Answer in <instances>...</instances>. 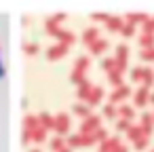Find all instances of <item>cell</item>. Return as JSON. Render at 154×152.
Instances as JSON below:
<instances>
[{"instance_id": "18", "label": "cell", "mask_w": 154, "mask_h": 152, "mask_svg": "<svg viewBox=\"0 0 154 152\" xmlns=\"http://www.w3.org/2000/svg\"><path fill=\"white\" fill-rule=\"evenodd\" d=\"M116 112H118V118H125V120H131V123H133V118H135V108H133V104H120V106H116Z\"/></svg>"}, {"instance_id": "8", "label": "cell", "mask_w": 154, "mask_h": 152, "mask_svg": "<svg viewBox=\"0 0 154 152\" xmlns=\"http://www.w3.org/2000/svg\"><path fill=\"white\" fill-rule=\"evenodd\" d=\"M131 99H133V108H146V106L150 104V91L143 89V87H137V89L133 91Z\"/></svg>"}, {"instance_id": "2", "label": "cell", "mask_w": 154, "mask_h": 152, "mask_svg": "<svg viewBox=\"0 0 154 152\" xmlns=\"http://www.w3.org/2000/svg\"><path fill=\"white\" fill-rule=\"evenodd\" d=\"M101 120H103L101 114H91V116L82 118V120H80V127H78V133H82V135H93L97 129L103 127Z\"/></svg>"}, {"instance_id": "39", "label": "cell", "mask_w": 154, "mask_h": 152, "mask_svg": "<svg viewBox=\"0 0 154 152\" xmlns=\"http://www.w3.org/2000/svg\"><path fill=\"white\" fill-rule=\"evenodd\" d=\"M95 146V137L93 135H82L80 133V148H91Z\"/></svg>"}, {"instance_id": "36", "label": "cell", "mask_w": 154, "mask_h": 152, "mask_svg": "<svg viewBox=\"0 0 154 152\" xmlns=\"http://www.w3.org/2000/svg\"><path fill=\"white\" fill-rule=\"evenodd\" d=\"M93 137H95V144H97V146H99V144H101V141H106V139H108V137H110V131H108V129H106V127H101V129H97V131H95V133H93Z\"/></svg>"}, {"instance_id": "37", "label": "cell", "mask_w": 154, "mask_h": 152, "mask_svg": "<svg viewBox=\"0 0 154 152\" xmlns=\"http://www.w3.org/2000/svg\"><path fill=\"white\" fill-rule=\"evenodd\" d=\"M139 59H141V61H148V64H154V47L141 49V51H139Z\"/></svg>"}, {"instance_id": "7", "label": "cell", "mask_w": 154, "mask_h": 152, "mask_svg": "<svg viewBox=\"0 0 154 152\" xmlns=\"http://www.w3.org/2000/svg\"><path fill=\"white\" fill-rule=\"evenodd\" d=\"M68 51H70V47H66V45H61V42H55V45H51V47L47 49L45 57H47L49 61H57V59L66 57V55H68Z\"/></svg>"}, {"instance_id": "41", "label": "cell", "mask_w": 154, "mask_h": 152, "mask_svg": "<svg viewBox=\"0 0 154 152\" xmlns=\"http://www.w3.org/2000/svg\"><path fill=\"white\" fill-rule=\"evenodd\" d=\"M21 144H23V146H30V144H32L30 131H23V133H21Z\"/></svg>"}, {"instance_id": "35", "label": "cell", "mask_w": 154, "mask_h": 152, "mask_svg": "<svg viewBox=\"0 0 154 152\" xmlns=\"http://www.w3.org/2000/svg\"><path fill=\"white\" fill-rule=\"evenodd\" d=\"M135 34H137V28L125 21V26H122V30H120V36H122V38H133Z\"/></svg>"}, {"instance_id": "6", "label": "cell", "mask_w": 154, "mask_h": 152, "mask_svg": "<svg viewBox=\"0 0 154 152\" xmlns=\"http://www.w3.org/2000/svg\"><path fill=\"white\" fill-rule=\"evenodd\" d=\"M66 19V13H55V15H49L45 19V30L49 36H55V32L61 28V21Z\"/></svg>"}, {"instance_id": "5", "label": "cell", "mask_w": 154, "mask_h": 152, "mask_svg": "<svg viewBox=\"0 0 154 152\" xmlns=\"http://www.w3.org/2000/svg\"><path fill=\"white\" fill-rule=\"evenodd\" d=\"M133 95V89L125 82L122 87H118V89H112V93L108 95V104H114V106H120V104H125L129 97Z\"/></svg>"}, {"instance_id": "47", "label": "cell", "mask_w": 154, "mask_h": 152, "mask_svg": "<svg viewBox=\"0 0 154 152\" xmlns=\"http://www.w3.org/2000/svg\"><path fill=\"white\" fill-rule=\"evenodd\" d=\"M152 116H154V110H152Z\"/></svg>"}, {"instance_id": "43", "label": "cell", "mask_w": 154, "mask_h": 152, "mask_svg": "<svg viewBox=\"0 0 154 152\" xmlns=\"http://www.w3.org/2000/svg\"><path fill=\"white\" fill-rule=\"evenodd\" d=\"M5 74H7L5 72V64H2V57H0V78H5Z\"/></svg>"}, {"instance_id": "48", "label": "cell", "mask_w": 154, "mask_h": 152, "mask_svg": "<svg viewBox=\"0 0 154 152\" xmlns=\"http://www.w3.org/2000/svg\"><path fill=\"white\" fill-rule=\"evenodd\" d=\"M150 152H154V148H152V150H150Z\"/></svg>"}, {"instance_id": "45", "label": "cell", "mask_w": 154, "mask_h": 152, "mask_svg": "<svg viewBox=\"0 0 154 152\" xmlns=\"http://www.w3.org/2000/svg\"><path fill=\"white\" fill-rule=\"evenodd\" d=\"M150 104H152V106H154V89H152V91H150Z\"/></svg>"}, {"instance_id": "21", "label": "cell", "mask_w": 154, "mask_h": 152, "mask_svg": "<svg viewBox=\"0 0 154 152\" xmlns=\"http://www.w3.org/2000/svg\"><path fill=\"white\" fill-rule=\"evenodd\" d=\"M30 137H32V144H45V141H49V131H45L42 127H38V129L30 131Z\"/></svg>"}, {"instance_id": "22", "label": "cell", "mask_w": 154, "mask_h": 152, "mask_svg": "<svg viewBox=\"0 0 154 152\" xmlns=\"http://www.w3.org/2000/svg\"><path fill=\"white\" fill-rule=\"evenodd\" d=\"M72 114H74V116H78V118L82 120V118L91 116L93 112H91V108H89L87 104H80V101H78V104H74V106H72Z\"/></svg>"}, {"instance_id": "20", "label": "cell", "mask_w": 154, "mask_h": 152, "mask_svg": "<svg viewBox=\"0 0 154 152\" xmlns=\"http://www.w3.org/2000/svg\"><path fill=\"white\" fill-rule=\"evenodd\" d=\"M125 137H127V141H129V144H133V141H137V139H141V137H146V135H143L141 127L133 123V125L129 127V131L125 133Z\"/></svg>"}, {"instance_id": "30", "label": "cell", "mask_w": 154, "mask_h": 152, "mask_svg": "<svg viewBox=\"0 0 154 152\" xmlns=\"http://www.w3.org/2000/svg\"><path fill=\"white\" fill-rule=\"evenodd\" d=\"M108 82H110V87L118 89V87L125 85V76H122L120 72H110V74H108Z\"/></svg>"}, {"instance_id": "9", "label": "cell", "mask_w": 154, "mask_h": 152, "mask_svg": "<svg viewBox=\"0 0 154 152\" xmlns=\"http://www.w3.org/2000/svg\"><path fill=\"white\" fill-rule=\"evenodd\" d=\"M101 38V32H99V28H95V26H91V28H85L82 30V34H80V42L89 49L95 40H99Z\"/></svg>"}, {"instance_id": "42", "label": "cell", "mask_w": 154, "mask_h": 152, "mask_svg": "<svg viewBox=\"0 0 154 152\" xmlns=\"http://www.w3.org/2000/svg\"><path fill=\"white\" fill-rule=\"evenodd\" d=\"M112 152H129V146H127V144L122 141V144H118V146H116V148H114Z\"/></svg>"}, {"instance_id": "25", "label": "cell", "mask_w": 154, "mask_h": 152, "mask_svg": "<svg viewBox=\"0 0 154 152\" xmlns=\"http://www.w3.org/2000/svg\"><path fill=\"white\" fill-rule=\"evenodd\" d=\"M40 127V120H38V114H26L23 116V129L26 131H34Z\"/></svg>"}, {"instance_id": "12", "label": "cell", "mask_w": 154, "mask_h": 152, "mask_svg": "<svg viewBox=\"0 0 154 152\" xmlns=\"http://www.w3.org/2000/svg\"><path fill=\"white\" fill-rule=\"evenodd\" d=\"M91 91H93V82H91L89 78H85L80 85H76V97H78V101H80V104H85V101L89 99Z\"/></svg>"}, {"instance_id": "15", "label": "cell", "mask_w": 154, "mask_h": 152, "mask_svg": "<svg viewBox=\"0 0 154 152\" xmlns=\"http://www.w3.org/2000/svg\"><path fill=\"white\" fill-rule=\"evenodd\" d=\"M103 26H106V30H108L110 34H120V30H122V26H125V19L118 17V15H110V19H108Z\"/></svg>"}, {"instance_id": "34", "label": "cell", "mask_w": 154, "mask_h": 152, "mask_svg": "<svg viewBox=\"0 0 154 152\" xmlns=\"http://www.w3.org/2000/svg\"><path fill=\"white\" fill-rule=\"evenodd\" d=\"M139 32H141V34H154V15H150V17L139 26Z\"/></svg>"}, {"instance_id": "3", "label": "cell", "mask_w": 154, "mask_h": 152, "mask_svg": "<svg viewBox=\"0 0 154 152\" xmlns=\"http://www.w3.org/2000/svg\"><path fill=\"white\" fill-rule=\"evenodd\" d=\"M70 129H72V116L68 114V112H59V114H55V135H61V137H66V135H70Z\"/></svg>"}, {"instance_id": "38", "label": "cell", "mask_w": 154, "mask_h": 152, "mask_svg": "<svg viewBox=\"0 0 154 152\" xmlns=\"http://www.w3.org/2000/svg\"><path fill=\"white\" fill-rule=\"evenodd\" d=\"M137 152H141V150H148V146H150V137H141V139H137V141H133L131 144Z\"/></svg>"}, {"instance_id": "46", "label": "cell", "mask_w": 154, "mask_h": 152, "mask_svg": "<svg viewBox=\"0 0 154 152\" xmlns=\"http://www.w3.org/2000/svg\"><path fill=\"white\" fill-rule=\"evenodd\" d=\"M28 152H40V148H30Z\"/></svg>"}, {"instance_id": "31", "label": "cell", "mask_w": 154, "mask_h": 152, "mask_svg": "<svg viewBox=\"0 0 154 152\" xmlns=\"http://www.w3.org/2000/svg\"><path fill=\"white\" fill-rule=\"evenodd\" d=\"M131 125H133L131 120H125V118H116V120H114V131H116V135H120V133H127Z\"/></svg>"}, {"instance_id": "40", "label": "cell", "mask_w": 154, "mask_h": 152, "mask_svg": "<svg viewBox=\"0 0 154 152\" xmlns=\"http://www.w3.org/2000/svg\"><path fill=\"white\" fill-rule=\"evenodd\" d=\"M91 19H93V21H101V23H106V21L110 19V13H91Z\"/></svg>"}, {"instance_id": "14", "label": "cell", "mask_w": 154, "mask_h": 152, "mask_svg": "<svg viewBox=\"0 0 154 152\" xmlns=\"http://www.w3.org/2000/svg\"><path fill=\"white\" fill-rule=\"evenodd\" d=\"M137 125L141 127L143 135H146V137H150V135H152V131H154V116H152V112H143V114L139 116V123H137Z\"/></svg>"}, {"instance_id": "1", "label": "cell", "mask_w": 154, "mask_h": 152, "mask_svg": "<svg viewBox=\"0 0 154 152\" xmlns=\"http://www.w3.org/2000/svg\"><path fill=\"white\" fill-rule=\"evenodd\" d=\"M91 68V57L89 55H78L74 59V68L70 72V82L72 85H80L87 78V70Z\"/></svg>"}, {"instance_id": "26", "label": "cell", "mask_w": 154, "mask_h": 152, "mask_svg": "<svg viewBox=\"0 0 154 152\" xmlns=\"http://www.w3.org/2000/svg\"><path fill=\"white\" fill-rule=\"evenodd\" d=\"M99 68L106 70V74H110V72H118L114 57H101V59H99Z\"/></svg>"}, {"instance_id": "4", "label": "cell", "mask_w": 154, "mask_h": 152, "mask_svg": "<svg viewBox=\"0 0 154 152\" xmlns=\"http://www.w3.org/2000/svg\"><path fill=\"white\" fill-rule=\"evenodd\" d=\"M114 61H116V68L120 74H125L129 70V47L125 42L116 45V53H114Z\"/></svg>"}, {"instance_id": "28", "label": "cell", "mask_w": 154, "mask_h": 152, "mask_svg": "<svg viewBox=\"0 0 154 152\" xmlns=\"http://www.w3.org/2000/svg\"><path fill=\"white\" fill-rule=\"evenodd\" d=\"M139 87H143V89L152 91V87H154V70H152L150 66H146V72H143V82H141Z\"/></svg>"}, {"instance_id": "13", "label": "cell", "mask_w": 154, "mask_h": 152, "mask_svg": "<svg viewBox=\"0 0 154 152\" xmlns=\"http://www.w3.org/2000/svg\"><path fill=\"white\" fill-rule=\"evenodd\" d=\"M106 97V91H103V87H99V85H93V91H91V95H89V99L85 101L89 108H95V106H101V99Z\"/></svg>"}, {"instance_id": "19", "label": "cell", "mask_w": 154, "mask_h": 152, "mask_svg": "<svg viewBox=\"0 0 154 152\" xmlns=\"http://www.w3.org/2000/svg\"><path fill=\"white\" fill-rule=\"evenodd\" d=\"M38 120H40V127L45 131H53L55 129V114L51 112H40L38 114Z\"/></svg>"}, {"instance_id": "24", "label": "cell", "mask_w": 154, "mask_h": 152, "mask_svg": "<svg viewBox=\"0 0 154 152\" xmlns=\"http://www.w3.org/2000/svg\"><path fill=\"white\" fill-rule=\"evenodd\" d=\"M101 118H106V120H116V118H118L116 106H114V104H103V106H101Z\"/></svg>"}, {"instance_id": "44", "label": "cell", "mask_w": 154, "mask_h": 152, "mask_svg": "<svg viewBox=\"0 0 154 152\" xmlns=\"http://www.w3.org/2000/svg\"><path fill=\"white\" fill-rule=\"evenodd\" d=\"M59 152H74V150H72V148H68V146H63V148H61Z\"/></svg>"}, {"instance_id": "23", "label": "cell", "mask_w": 154, "mask_h": 152, "mask_svg": "<svg viewBox=\"0 0 154 152\" xmlns=\"http://www.w3.org/2000/svg\"><path fill=\"white\" fill-rule=\"evenodd\" d=\"M143 72H146V66H135V68H131V70H129V78H131V82L141 85V82H143Z\"/></svg>"}, {"instance_id": "29", "label": "cell", "mask_w": 154, "mask_h": 152, "mask_svg": "<svg viewBox=\"0 0 154 152\" xmlns=\"http://www.w3.org/2000/svg\"><path fill=\"white\" fill-rule=\"evenodd\" d=\"M137 45H139V49H150V47H154V34H137Z\"/></svg>"}, {"instance_id": "17", "label": "cell", "mask_w": 154, "mask_h": 152, "mask_svg": "<svg viewBox=\"0 0 154 152\" xmlns=\"http://www.w3.org/2000/svg\"><path fill=\"white\" fill-rule=\"evenodd\" d=\"M148 17H150L148 13H139V11H137V13H133V11H131V13H125V17H122V19H125L127 23H131V26L139 28V26H141Z\"/></svg>"}, {"instance_id": "32", "label": "cell", "mask_w": 154, "mask_h": 152, "mask_svg": "<svg viewBox=\"0 0 154 152\" xmlns=\"http://www.w3.org/2000/svg\"><path fill=\"white\" fill-rule=\"evenodd\" d=\"M23 53L28 57H34V55L40 53V45L38 42H23Z\"/></svg>"}, {"instance_id": "33", "label": "cell", "mask_w": 154, "mask_h": 152, "mask_svg": "<svg viewBox=\"0 0 154 152\" xmlns=\"http://www.w3.org/2000/svg\"><path fill=\"white\" fill-rule=\"evenodd\" d=\"M66 146L72 148V150L80 148V133H70V135L66 137Z\"/></svg>"}, {"instance_id": "10", "label": "cell", "mask_w": 154, "mask_h": 152, "mask_svg": "<svg viewBox=\"0 0 154 152\" xmlns=\"http://www.w3.org/2000/svg\"><path fill=\"white\" fill-rule=\"evenodd\" d=\"M57 42H61V45H66V47H72L78 38H76V34L72 32V30H66V28H59L57 32H55V36H53Z\"/></svg>"}, {"instance_id": "16", "label": "cell", "mask_w": 154, "mask_h": 152, "mask_svg": "<svg viewBox=\"0 0 154 152\" xmlns=\"http://www.w3.org/2000/svg\"><path fill=\"white\" fill-rule=\"evenodd\" d=\"M118 144H122V137H120V135H110L106 141H101V144L97 146V152H112Z\"/></svg>"}, {"instance_id": "27", "label": "cell", "mask_w": 154, "mask_h": 152, "mask_svg": "<svg viewBox=\"0 0 154 152\" xmlns=\"http://www.w3.org/2000/svg\"><path fill=\"white\" fill-rule=\"evenodd\" d=\"M49 150L51 152H59L63 146H66V137H61V135H55V137H49Z\"/></svg>"}, {"instance_id": "11", "label": "cell", "mask_w": 154, "mask_h": 152, "mask_svg": "<svg viewBox=\"0 0 154 152\" xmlns=\"http://www.w3.org/2000/svg\"><path fill=\"white\" fill-rule=\"evenodd\" d=\"M110 49V40L108 38H99L89 47V57H103V53Z\"/></svg>"}]
</instances>
